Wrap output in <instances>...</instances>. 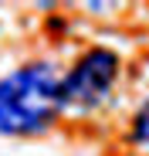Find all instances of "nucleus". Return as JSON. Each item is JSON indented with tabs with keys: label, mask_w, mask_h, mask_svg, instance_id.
I'll return each instance as SVG.
<instances>
[{
	"label": "nucleus",
	"mask_w": 149,
	"mask_h": 156,
	"mask_svg": "<svg viewBox=\"0 0 149 156\" xmlns=\"http://www.w3.org/2000/svg\"><path fill=\"white\" fill-rule=\"evenodd\" d=\"M61 109V75L47 61L20 65L7 78H0V133L4 136L44 133Z\"/></svg>",
	"instance_id": "1"
},
{
	"label": "nucleus",
	"mask_w": 149,
	"mask_h": 156,
	"mask_svg": "<svg viewBox=\"0 0 149 156\" xmlns=\"http://www.w3.org/2000/svg\"><path fill=\"white\" fill-rule=\"evenodd\" d=\"M119 78V58L109 48H92L61 78V98L68 109H95L105 102Z\"/></svg>",
	"instance_id": "2"
},
{
	"label": "nucleus",
	"mask_w": 149,
	"mask_h": 156,
	"mask_svg": "<svg viewBox=\"0 0 149 156\" xmlns=\"http://www.w3.org/2000/svg\"><path fill=\"white\" fill-rule=\"evenodd\" d=\"M132 139L139 146H149V98L139 105V112L132 115Z\"/></svg>",
	"instance_id": "3"
}]
</instances>
